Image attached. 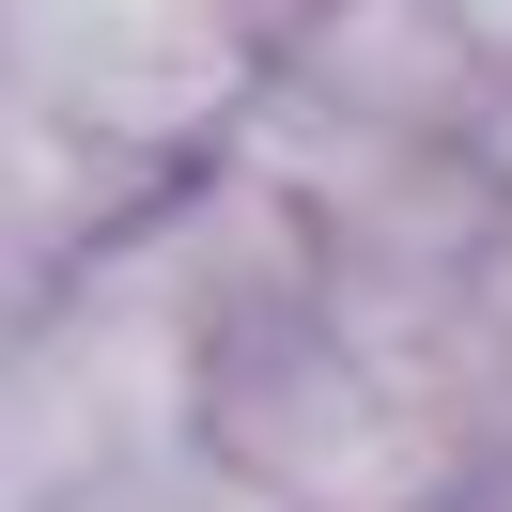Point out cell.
Masks as SVG:
<instances>
[{
	"mask_svg": "<svg viewBox=\"0 0 512 512\" xmlns=\"http://www.w3.org/2000/svg\"><path fill=\"white\" fill-rule=\"evenodd\" d=\"M450 466H466V435L388 326H326L233 404V481H264L280 512H419L450 497Z\"/></svg>",
	"mask_w": 512,
	"mask_h": 512,
	"instance_id": "obj_1",
	"label": "cell"
},
{
	"mask_svg": "<svg viewBox=\"0 0 512 512\" xmlns=\"http://www.w3.org/2000/svg\"><path fill=\"white\" fill-rule=\"evenodd\" d=\"M0 78L63 140H202L249 94L233 0H0Z\"/></svg>",
	"mask_w": 512,
	"mask_h": 512,
	"instance_id": "obj_2",
	"label": "cell"
},
{
	"mask_svg": "<svg viewBox=\"0 0 512 512\" xmlns=\"http://www.w3.org/2000/svg\"><path fill=\"white\" fill-rule=\"evenodd\" d=\"M63 512H280L264 481H202V466H125V481H78Z\"/></svg>",
	"mask_w": 512,
	"mask_h": 512,
	"instance_id": "obj_3",
	"label": "cell"
},
{
	"mask_svg": "<svg viewBox=\"0 0 512 512\" xmlns=\"http://www.w3.org/2000/svg\"><path fill=\"white\" fill-rule=\"evenodd\" d=\"M481 326H497V357H512V233H497V264H481Z\"/></svg>",
	"mask_w": 512,
	"mask_h": 512,
	"instance_id": "obj_4",
	"label": "cell"
},
{
	"mask_svg": "<svg viewBox=\"0 0 512 512\" xmlns=\"http://www.w3.org/2000/svg\"><path fill=\"white\" fill-rule=\"evenodd\" d=\"M497 512H512V497H497Z\"/></svg>",
	"mask_w": 512,
	"mask_h": 512,
	"instance_id": "obj_5",
	"label": "cell"
}]
</instances>
